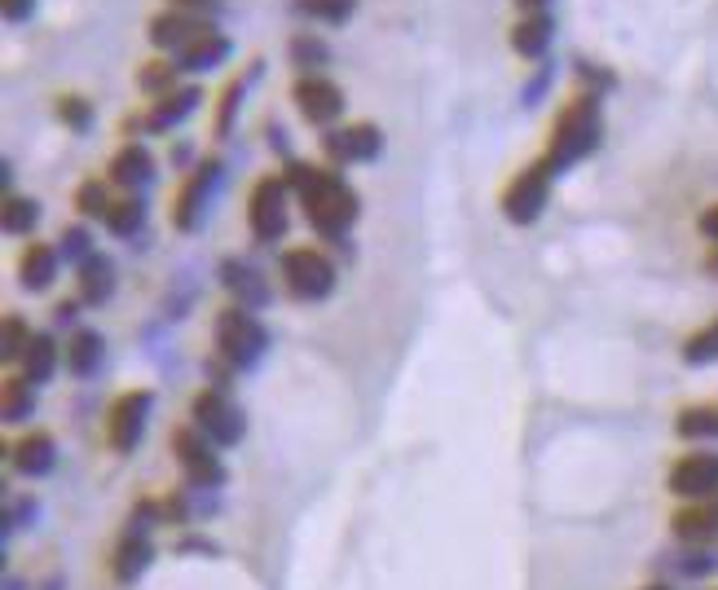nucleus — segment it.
<instances>
[{
	"instance_id": "1",
	"label": "nucleus",
	"mask_w": 718,
	"mask_h": 590,
	"mask_svg": "<svg viewBox=\"0 0 718 590\" xmlns=\"http://www.w3.org/2000/svg\"><path fill=\"white\" fill-rule=\"evenodd\" d=\"M287 186L296 190V199H300V208H305V217H309V226L318 234L345 238L349 226L358 221L361 203L345 177H336L327 168H313V163H291L287 168Z\"/></svg>"
},
{
	"instance_id": "3",
	"label": "nucleus",
	"mask_w": 718,
	"mask_h": 590,
	"mask_svg": "<svg viewBox=\"0 0 718 590\" xmlns=\"http://www.w3.org/2000/svg\"><path fill=\"white\" fill-rule=\"evenodd\" d=\"M282 282L296 300H327L336 291V264L313 247H291L282 256Z\"/></svg>"
},
{
	"instance_id": "33",
	"label": "nucleus",
	"mask_w": 718,
	"mask_h": 590,
	"mask_svg": "<svg viewBox=\"0 0 718 590\" xmlns=\"http://www.w3.org/2000/svg\"><path fill=\"white\" fill-rule=\"evenodd\" d=\"M27 344H31L27 322H22L18 313H9V318H4V336H0V357H4V361H22Z\"/></svg>"
},
{
	"instance_id": "25",
	"label": "nucleus",
	"mask_w": 718,
	"mask_h": 590,
	"mask_svg": "<svg viewBox=\"0 0 718 590\" xmlns=\"http://www.w3.org/2000/svg\"><path fill=\"white\" fill-rule=\"evenodd\" d=\"M67 366H71V374H93L98 366H102V336L98 331H76L71 336V344H67Z\"/></svg>"
},
{
	"instance_id": "26",
	"label": "nucleus",
	"mask_w": 718,
	"mask_h": 590,
	"mask_svg": "<svg viewBox=\"0 0 718 590\" xmlns=\"http://www.w3.org/2000/svg\"><path fill=\"white\" fill-rule=\"evenodd\" d=\"M31 410H36V383H27L22 374L18 379H4V397H0L4 423H22Z\"/></svg>"
},
{
	"instance_id": "2",
	"label": "nucleus",
	"mask_w": 718,
	"mask_h": 590,
	"mask_svg": "<svg viewBox=\"0 0 718 590\" xmlns=\"http://www.w3.org/2000/svg\"><path fill=\"white\" fill-rule=\"evenodd\" d=\"M599 132H604V119H599V98H578L560 123H556V132H551V150H547V168H551V177L556 172H565L569 163H578V159H587L591 150L599 146Z\"/></svg>"
},
{
	"instance_id": "27",
	"label": "nucleus",
	"mask_w": 718,
	"mask_h": 590,
	"mask_svg": "<svg viewBox=\"0 0 718 590\" xmlns=\"http://www.w3.org/2000/svg\"><path fill=\"white\" fill-rule=\"evenodd\" d=\"M679 437L688 441H718V410L715 406H692L679 414Z\"/></svg>"
},
{
	"instance_id": "14",
	"label": "nucleus",
	"mask_w": 718,
	"mask_h": 590,
	"mask_svg": "<svg viewBox=\"0 0 718 590\" xmlns=\"http://www.w3.org/2000/svg\"><path fill=\"white\" fill-rule=\"evenodd\" d=\"M230 58V40L217 31V27H203L181 53H177V67L181 71H212V67H221Z\"/></svg>"
},
{
	"instance_id": "15",
	"label": "nucleus",
	"mask_w": 718,
	"mask_h": 590,
	"mask_svg": "<svg viewBox=\"0 0 718 590\" xmlns=\"http://www.w3.org/2000/svg\"><path fill=\"white\" fill-rule=\"evenodd\" d=\"M670 529H675V538L688 542V547H710V542H718V507H710V502H692V507H684V511L670 520Z\"/></svg>"
},
{
	"instance_id": "17",
	"label": "nucleus",
	"mask_w": 718,
	"mask_h": 590,
	"mask_svg": "<svg viewBox=\"0 0 718 590\" xmlns=\"http://www.w3.org/2000/svg\"><path fill=\"white\" fill-rule=\"evenodd\" d=\"M58 260H62V251H58L53 242H31V247L22 251V260H18L22 287H27V291H44V287L58 278Z\"/></svg>"
},
{
	"instance_id": "28",
	"label": "nucleus",
	"mask_w": 718,
	"mask_h": 590,
	"mask_svg": "<svg viewBox=\"0 0 718 590\" xmlns=\"http://www.w3.org/2000/svg\"><path fill=\"white\" fill-rule=\"evenodd\" d=\"M146 564H150V542H146L141 533H137V538L128 533V538H123V547H120V556H116V578H120V582H132Z\"/></svg>"
},
{
	"instance_id": "39",
	"label": "nucleus",
	"mask_w": 718,
	"mask_h": 590,
	"mask_svg": "<svg viewBox=\"0 0 718 590\" xmlns=\"http://www.w3.org/2000/svg\"><path fill=\"white\" fill-rule=\"evenodd\" d=\"M177 4V13H190V18H217L221 9H226V0H172Z\"/></svg>"
},
{
	"instance_id": "38",
	"label": "nucleus",
	"mask_w": 718,
	"mask_h": 590,
	"mask_svg": "<svg viewBox=\"0 0 718 590\" xmlns=\"http://www.w3.org/2000/svg\"><path fill=\"white\" fill-rule=\"evenodd\" d=\"M58 116L67 119V123H71L76 132H84V128H89V102H84V98H62Z\"/></svg>"
},
{
	"instance_id": "37",
	"label": "nucleus",
	"mask_w": 718,
	"mask_h": 590,
	"mask_svg": "<svg viewBox=\"0 0 718 590\" xmlns=\"http://www.w3.org/2000/svg\"><path fill=\"white\" fill-rule=\"evenodd\" d=\"M58 251H62V260H80V264L93 256V251H89V234H84L80 226H71V230L62 234V247H58Z\"/></svg>"
},
{
	"instance_id": "9",
	"label": "nucleus",
	"mask_w": 718,
	"mask_h": 590,
	"mask_svg": "<svg viewBox=\"0 0 718 590\" xmlns=\"http://www.w3.org/2000/svg\"><path fill=\"white\" fill-rule=\"evenodd\" d=\"M670 493H675V498H688V502H710L718 493V454L715 450L684 454V459L670 468Z\"/></svg>"
},
{
	"instance_id": "30",
	"label": "nucleus",
	"mask_w": 718,
	"mask_h": 590,
	"mask_svg": "<svg viewBox=\"0 0 718 590\" xmlns=\"http://www.w3.org/2000/svg\"><path fill=\"white\" fill-rule=\"evenodd\" d=\"M40 221V203L36 199H4V230L9 234H31Z\"/></svg>"
},
{
	"instance_id": "24",
	"label": "nucleus",
	"mask_w": 718,
	"mask_h": 590,
	"mask_svg": "<svg viewBox=\"0 0 718 590\" xmlns=\"http://www.w3.org/2000/svg\"><path fill=\"white\" fill-rule=\"evenodd\" d=\"M53 366H58V344H53V336H31V344H27V353H22V379H27V383H44V379L53 374Z\"/></svg>"
},
{
	"instance_id": "20",
	"label": "nucleus",
	"mask_w": 718,
	"mask_h": 590,
	"mask_svg": "<svg viewBox=\"0 0 718 590\" xmlns=\"http://www.w3.org/2000/svg\"><path fill=\"white\" fill-rule=\"evenodd\" d=\"M150 177H154V159H150L146 146H123L120 154L111 159V181L123 186V190H141Z\"/></svg>"
},
{
	"instance_id": "5",
	"label": "nucleus",
	"mask_w": 718,
	"mask_h": 590,
	"mask_svg": "<svg viewBox=\"0 0 718 590\" xmlns=\"http://www.w3.org/2000/svg\"><path fill=\"white\" fill-rule=\"evenodd\" d=\"M212 446H217V441H208L195 423L172 432V454H177L181 472H186V480H190L195 489H217V484H226V468H221V459H217Z\"/></svg>"
},
{
	"instance_id": "45",
	"label": "nucleus",
	"mask_w": 718,
	"mask_h": 590,
	"mask_svg": "<svg viewBox=\"0 0 718 590\" xmlns=\"http://www.w3.org/2000/svg\"><path fill=\"white\" fill-rule=\"evenodd\" d=\"M644 590H675V587H644Z\"/></svg>"
},
{
	"instance_id": "8",
	"label": "nucleus",
	"mask_w": 718,
	"mask_h": 590,
	"mask_svg": "<svg viewBox=\"0 0 718 590\" xmlns=\"http://www.w3.org/2000/svg\"><path fill=\"white\" fill-rule=\"evenodd\" d=\"M287 181L278 177H265L256 181L251 190V203H247V221H251V234L260 242H273V238L287 234Z\"/></svg>"
},
{
	"instance_id": "22",
	"label": "nucleus",
	"mask_w": 718,
	"mask_h": 590,
	"mask_svg": "<svg viewBox=\"0 0 718 590\" xmlns=\"http://www.w3.org/2000/svg\"><path fill=\"white\" fill-rule=\"evenodd\" d=\"M199 102H203V93H199V89H172L168 98H159V102H154V111H150L146 123H150L154 132H168V128H177L186 116H195V107H199Z\"/></svg>"
},
{
	"instance_id": "36",
	"label": "nucleus",
	"mask_w": 718,
	"mask_h": 590,
	"mask_svg": "<svg viewBox=\"0 0 718 590\" xmlns=\"http://www.w3.org/2000/svg\"><path fill=\"white\" fill-rule=\"evenodd\" d=\"M177 71H181V67H168V62H150V67L141 71V89H146V93H159V98H168V93H172V80H177Z\"/></svg>"
},
{
	"instance_id": "43",
	"label": "nucleus",
	"mask_w": 718,
	"mask_h": 590,
	"mask_svg": "<svg viewBox=\"0 0 718 590\" xmlns=\"http://www.w3.org/2000/svg\"><path fill=\"white\" fill-rule=\"evenodd\" d=\"M520 9H529V13H547V0H516Z\"/></svg>"
},
{
	"instance_id": "41",
	"label": "nucleus",
	"mask_w": 718,
	"mask_h": 590,
	"mask_svg": "<svg viewBox=\"0 0 718 590\" xmlns=\"http://www.w3.org/2000/svg\"><path fill=\"white\" fill-rule=\"evenodd\" d=\"M0 9H4V18H9V22H27V18H31V9H36V0H0Z\"/></svg>"
},
{
	"instance_id": "34",
	"label": "nucleus",
	"mask_w": 718,
	"mask_h": 590,
	"mask_svg": "<svg viewBox=\"0 0 718 590\" xmlns=\"http://www.w3.org/2000/svg\"><path fill=\"white\" fill-rule=\"evenodd\" d=\"M76 208L84 212V217H111V199H107V186L102 181H84L80 190H76Z\"/></svg>"
},
{
	"instance_id": "35",
	"label": "nucleus",
	"mask_w": 718,
	"mask_h": 590,
	"mask_svg": "<svg viewBox=\"0 0 718 590\" xmlns=\"http://www.w3.org/2000/svg\"><path fill=\"white\" fill-rule=\"evenodd\" d=\"M300 9L309 18H322V22H349L353 9H358V0H300Z\"/></svg>"
},
{
	"instance_id": "29",
	"label": "nucleus",
	"mask_w": 718,
	"mask_h": 590,
	"mask_svg": "<svg viewBox=\"0 0 718 590\" xmlns=\"http://www.w3.org/2000/svg\"><path fill=\"white\" fill-rule=\"evenodd\" d=\"M291 62H296L300 71L313 76V71H322V67L331 62V49H327L318 36H296V40H291Z\"/></svg>"
},
{
	"instance_id": "31",
	"label": "nucleus",
	"mask_w": 718,
	"mask_h": 590,
	"mask_svg": "<svg viewBox=\"0 0 718 590\" xmlns=\"http://www.w3.org/2000/svg\"><path fill=\"white\" fill-rule=\"evenodd\" d=\"M141 221H146V203L141 199H123V203H116L111 208V217H107V226H111V234H137L141 230Z\"/></svg>"
},
{
	"instance_id": "44",
	"label": "nucleus",
	"mask_w": 718,
	"mask_h": 590,
	"mask_svg": "<svg viewBox=\"0 0 718 590\" xmlns=\"http://www.w3.org/2000/svg\"><path fill=\"white\" fill-rule=\"evenodd\" d=\"M53 313H58V318H67V322H71V318H76V304H71V300H67V304H58V309H53Z\"/></svg>"
},
{
	"instance_id": "4",
	"label": "nucleus",
	"mask_w": 718,
	"mask_h": 590,
	"mask_svg": "<svg viewBox=\"0 0 718 590\" xmlns=\"http://www.w3.org/2000/svg\"><path fill=\"white\" fill-rule=\"evenodd\" d=\"M217 349H221V357H226L230 366L247 370V366H256V361L265 357L269 336H265V327H260L247 309H226V313L217 318Z\"/></svg>"
},
{
	"instance_id": "23",
	"label": "nucleus",
	"mask_w": 718,
	"mask_h": 590,
	"mask_svg": "<svg viewBox=\"0 0 718 590\" xmlns=\"http://www.w3.org/2000/svg\"><path fill=\"white\" fill-rule=\"evenodd\" d=\"M111 291H116V264L107 260V256H89L84 264H80V296L89 300V304H102V300H111Z\"/></svg>"
},
{
	"instance_id": "42",
	"label": "nucleus",
	"mask_w": 718,
	"mask_h": 590,
	"mask_svg": "<svg viewBox=\"0 0 718 590\" xmlns=\"http://www.w3.org/2000/svg\"><path fill=\"white\" fill-rule=\"evenodd\" d=\"M701 234L715 238V242H718V203L710 208V212H706V217H701Z\"/></svg>"
},
{
	"instance_id": "19",
	"label": "nucleus",
	"mask_w": 718,
	"mask_h": 590,
	"mask_svg": "<svg viewBox=\"0 0 718 590\" xmlns=\"http://www.w3.org/2000/svg\"><path fill=\"white\" fill-rule=\"evenodd\" d=\"M53 459H58V450H53V437L49 432H27L13 446V468L22 476H49L53 472Z\"/></svg>"
},
{
	"instance_id": "13",
	"label": "nucleus",
	"mask_w": 718,
	"mask_h": 590,
	"mask_svg": "<svg viewBox=\"0 0 718 590\" xmlns=\"http://www.w3.org/2000/svg\"><path fill=\"white\" fill-rule=\"evenodd\" d=\"M322 146H327V154H331L336 163H370V159L379 154L383 137H379V128H370V123H353V128H331V132L322 137Z\"/></svg>"
},
{
	"instance_id": "21",
	"label": "nucleus",
	"mask_w": 718,
	"mask_h": 590,
	"mask_svg": "<svg viewBox=\"0 0 718 590\" xmlns=\"http://www.w3.org/2000/svg\"><path fill=\"white\" fill-rule=\"evenodd\" d=\"M551 31H556L551 13H529V18H520V22H516V31H511V49H516L520 58H542V53H547V44H551Z\"/></svg>"
},
{
	"instance_id": "10",
	"label": "nucleus",
	"mask_w": 718,
	"mask_h": 590,
	"mask_svg": "<svg viewBox=\"0 0 718 590\" xmlns=\"http://www.w3.org/2000/svg\"><path fill=\"white\" fill-rule=\"evenodd\" d=\"M150 406H154L150 392H123L120 401L111 406V419H107V441H111V450L128 454V450L141 441L146 419H150Z\"/></svg>"
},
{
	"instance_id": "7",
	"label": "nucleus",
	"mask_w": 718,
	"mask_h": 590,
	"mask_svg": "<svg viewBox=\"0 0 718 590\" xmlns=\"http://www.w3.org/2000/svg\"><path fill=\"white\" fill-rule=\"evenodd\" d=\"M547 190H551V168H547V163L525 168V172L507 186V194H502L507 221H511V226H533V221L542 217V208H547Z\"/></svg>"
},
{
	"instance_id": "16",
	"label": "nucleus",
	"mask_w": 718,
	"mask_h": 590,
	"mask_svg": "<svg viewBox=\"0 0 718 590\" xmlns=\"http://www.w3.org/2000/svg\"><path fill=\"white\" fill-rule=\"evenodd\" d=\"M203 27H212V22H208V18H190V13H177V9H172V13H163V18H154V22H150V40L177 58V53H181V49H186Z\"/></svg>"
},
{
	"instance_id": "40",
	"label": "nucleus",
	"mask_w": 718,
	"mask_h": 590,
	"mask_svg": "<svg viewBox=\"0 0 718 590\" xmlns=\"http://www.w3.org/2000/svg\"><path fill=\"white\" fill-rule=\"evenodd\" d=\"M242 102V84H230L226 89V107H221V119H217V128L221 132H230V119H235V107Z\"/></svg>"
},
{
	"instance_id": "6",
	"label": "nucleus",
	"mask_w": 718,
	"mask_h": 590,
	"mask_svg": "<svg viewBox=\"0 0 718 590\" xmlns=\"http://www.w3.org/2000/svg\"><path fill=\"white\" fill-rule=\"evenodd\" d=\"M190 414H195V428H199L208 441H217V446H235V441H242V432H247L242 410L226 397V392H217V388L199 392L195 406H190Z\"/></svg>"
},
{
	"instance_id": "12",
	"label": "nucleus",
	"mask_w": 718,
	"mask_h": 590,
	"mask_svg": "<svg viewBox=\"0 0 718 590\" xmlns=\"http://www.w3.org/2000/svg\"><path fill=\"white\" fill-rule=\"evenodd\" d=\"M296 107H300V116L309 119V123H336V119L345 116V93L331 80H322V76H305L296 84Z\"/></svg>"
},
{
	"instance_id": "18",
	"label": "nucleus",
	"mask_w": 718,
	"mask_h": 590,
	"mask_svg": "<svg viewBox=\"0 0 718 590\" xmlns=\"http://www.w3.org/2000/svg\"><path fill=\"white\" fill-rule=\"evenodd\" d=\"M221 282L239 296V309H260L269 300V282L251 264H242V260H226L221 264Z\"/></svg>"
},
{
	"instance_id": "11",
	"label": "nucleus",
	"mask_w": 718,
	"mask_h": 590,
	"mask_svg": "<svg viewBox=\"0 0 718 590\" xmlns=\"http://www.w3.org/2000/svg\"><path fill=\"white\" fill-rule=\"evenodd\" d=\"M217 186H221V163L208 159V163L186 181V190H181V199H177V230H199V221H203V212H208Z\"/></svg>"
},
{
	"instance_id": "32",
	"label": "nucleus",
	"mask_w": 718,
	"mask_h": 590,
	"mask_svg": "<svg viewBox=\"0 0 718 590\" xmlns=\"http://www.w3.org/2000/svg\"><path fill=\"white\" fill-rule=\"evenodd\" d=\"M684 361H688V366H710V361H718V322H710L706 331H697V336L684 344Z\"/></svg>"
}]
</instances>
